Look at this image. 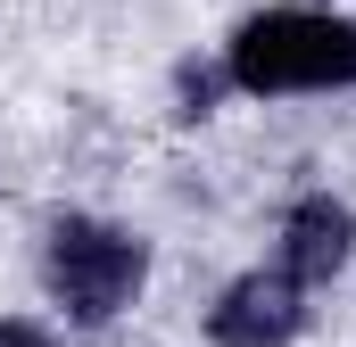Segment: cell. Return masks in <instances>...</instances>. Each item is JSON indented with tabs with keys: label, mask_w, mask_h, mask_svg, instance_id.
Segmentation results:
<instances>
[{
	"label": "cell",
	"mask_w": 356,
	"mask_h": 347,
	"mask_svg": "<svg viewBox=\"0 0 356 347\" xmlns=\"http://www.w3.org/2000/svg\"><path fill=\"white\" fill-rule=\"evenodd\" d=\"M0 347H50V339H42L33 323H0Z\"/></svg>",
	"instance_id": "5"
},
{
	"label": "cell",
	"mask_w": 356,
	"mask_h": 347,
	"mask_svg": "<svg viewBox=\"0 0 356 347\" xmlns=\"http://www.w3.org/2000/svg\"><path fill=\"white\" fill-rule=\"evenodd\" d=\"M232 83L241 91L356 83V25L332 8H266L232 33Z\"/></svg>",
	"instance_id": "1"
},
{
	"label": "cell",
	"mask_w": 356,
	"mask_h": 347,
	"mask_svg": "<svg viewBox=\"0 0 356 347\" xmlns=\"http://www.w3.org/2000/svg\"><path fill=\"white\" fill-rule=\"evenodd\" d=\"M141 273H149L141 240H133V232H116V223L67 215V223L50 232V289H58L83 323H108L116 306H133Z\"/></svg>",
	"instance_id": "2"
},
{
	"label": "cell",
	"mask_w": 356,
	"mask_h": 347,
	"mask_svg": "<svg viewBox=\"0 0 356 347\" xmlns=\"http://www.w3.org/2000/svg\"><path fill=\"white\" fill-rule=\"evenodd\" d=\"M298 323H307V306H298V281L290 273H241L216 298L207 339L216 347H282V339H298Z\"/></svg>",
	"instance_id": "3"
},
{
	"label": "cell",
	"mask_w": 356,
	"mask_h": 347,
	"mask_svg": "<svg viewBox=\"0 0 356 347\" xmlns=\"http://www.w3.org/2000/svg\"><path fill=\"white\" fill-rule=\"evenodd\" d=\"M348 240H356V223L340 198H298L290 223H282V273L290 281H332L348 264Z\"/></svg>",
	"instance_id": "4"
}]
</instances>
